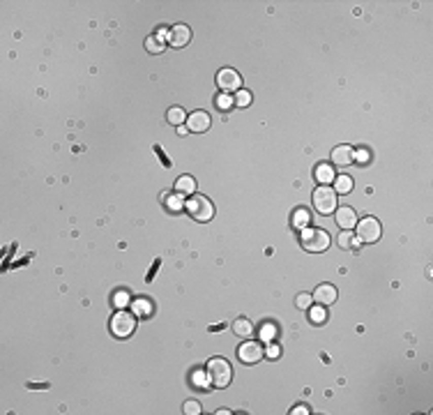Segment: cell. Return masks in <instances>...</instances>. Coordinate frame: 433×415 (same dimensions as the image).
<instances>
[{
  "mask_svg": "<svg viewBox=\"0 0 433 415\" xmlns=\"http://www.w3.org/2000/svg\"><path fill=\"white\" fill-rule=\"evenodd\" d=\"M314 208L320 215H332L337 210V191L329 185H320L318 189H314Z\"/></svg>",
  "mask_w": 433,
  "mask_h": 415,
  "instance_id": "obj_3",
  "label": "cell"
},
{
  "mask_svg": "<svg viewBox=\"0 0 433 415\" xmlns=\"http://www.w3.org/2000/svg\"><path fill=\"white\" fill-rule=\"evenodd\" d=\"M191 380H194V385H198V388H205V385L210 383V378H208V371H194V376H191Z\"/></svg>",
  "mask_w": 433,
  "mask_h": 415,
  "instance_id": "obj_27",
  "label": "cell"
},
{
  "mask_svg": "<svg viewBox=\"0 0 433 415\" xmlns=\"http://www.w3.org/2000/svg\"><path fill=\"white\" fill-rule=\"evenodd\" d=\"M208 378H210V385L212 388H228L230 385V378H233V369L230 365L224 360V358H212L208 362Z\"/></svg>",
  "mask_w": 433,
  "mask_h": 415,
  "instance_id": "obj_1",
  "label": "cell"
},
{
  "mask_svg": "<svg viewBox=\"0 0 433 415\" xmlns=\"http://www.w3.org/2000/svg\"><path fill=\"white\" fill-rule=\"evenodd\" d=\"M311 321H314V323H323V321H325V309H323V307H318V309H311Z\"/></svg>",
  "mask_w": 433,
  "mask_h": 415,
  "instance_id": "obj_31",
  "label": "cell"
},
{
  "mask_svg": "<svg viewBox=\"0 0 433 415\" xmlns=\"http://www.w3.org/2000/svg\"><path fill=\"white\" fill-rule=\"evenodd\" d=\"M334 191H339V194H348V191H353V178H350V175H337V178H334Z\"/></svg>",
  "mask_w": 433,
  "mask_h": 415,
  "instance_id": "obj_19",
  "label": "cell"
},
{
  "mask_svg": "<svg viewBox=\"0 0 433 415\" xmlns=\"http://www.w3.org/2000/svg\"><path fill=\"white\" fill-rule=\"evenodd\" d=\"M182 408H184V413H187V415H198L201 413V404H198V401H194V399L184 401Z\"/></svg>",
  "mask_w": 433,
  "mask_h": 415,
  "instance_id": "obj_28",
  "label": "cell"
},
{
  "mask_svg": "<svg viewBox=\"0 0 433 415\" xmlns=\"http://www.w3.org/2000/svg\"><path fill=\"white\" fill-rule=\"evenodd\" d=\"M187 132H189V130H187V127H182V125L178 127V134H180V136H184V134H187Z\"/></svg>",
  "mask_w": 433,
  "mask_h": 415,
  "instance_id": "obj_35",
  "label": "cell"
},
{
  "mask_svg": "<svg viewBox=\"0 0 433 415\" xmlns=\"http://www.w3.org/2000/svg\"><path fill=\"white\" fill-rule=\"evenodd\" d=\"M191 42V28L187 23H178L171 28L169 33V44L175 46V49H180V46H187Z\"/></svg>",
  "mask_w": 433,
  "mask_h": 415,
  "instance_id": "obj_10",
  "label": "cell"
},
{
  "mask_svg": "<svg viewBox=\"0 0 433 415\" xmlns=\"http://www.w3.org/2000/svg\"><path fill=\"white\" fill-rule=\"evenodd\" d=\"M332 162L337 166H341V169H346L348 164L355 162V150L350 148V145H339V148L332 150Z\"/></svg>",
  "mask_w": 433,
  "mask_h": 415,
  "instance_id": "obj_13",
  "label": "cell"
},
{
  "mask_svg": "<svg viewBox=\"0 0 433 415\" xmlns=\"http://www.w3.org/2000/svg\"><path fill=\"white\" fill-rule=\"evenodd\" d=\"M268 358H279V346L277 344H272V341H270V346H268Z\"/></svg>",
  "mask_w": 433,
  "mask_h": 415,
  "instance_id": "obj_33",
  "label": "cell"
},
{
  "mask_svg": "<svg viewBox=\"0 0 433 415\" xmlns=\"http://www.w3.org/2000/svg\"><path fill=\"white\" fill-rule=\"evenodd\" d=\"M302 247L307 251H314V254H318V251H325L329 247V235L325 233L323 229H302Z\"/></svg>",
  "mask_w": 433,
  "mask_h": 415,
  "instance_id": "obj_4",
  "label": "cell"
},
{
  "mask_svg": "<svg viewBox=\"0 0 433 415\" xmlns=\"http://www.w3.org/2000/svg\"><path fill=\"white\" fill-rule=\"evenodd\" d=\"M293 413H295V415H304V413H309V408H307V406H297Z\"/></svg>",
  "mask_w": 433,
  "mask_h": 415,
  "instance_id": "obj_34",
  "label": "cell"
},
{
  "mask_svg": "<svg viewBox=\"0 0 433 415\" xmlns=\"http://www.w3.org/2000/svg\"><path fill=\"white\" fill-rule=\"evenodd\" d=\"M233 104L240 106V109L249 106L251 104V92L249 90H238V92H235V97H233Z\"/></svg>",
  "mask_w": 433,
  "mask_h": 415,
  "instance_id": "obj_24",
  "label": "cell"
},
{
  "mask_svg": "<svg viewBox=\"0 0 433 415\" xmlns=\"http://www.w3.org/2000/svg\"><path fill=\"white\" fill-rule=\"evenodd\" d=\"M184 210L189 212L196 221H210L214 217V205L208 196L203 194H194L189 196V201L184 203Z\"/></svg>",
  "mask_w": 433,
  "mask_h": 415,
  "instance_id": "obj_2",
  "label": "cell"
},
{
  "mask_svg": "<svg viewBox=\"0 0 433 415\" xmlns=\"http://www.w3.org/2000/svg\"><path fill=\"white\" fill-rule=\"evenodd\" d=\"M134 314L148 318V316L152 314V302H150L148 298H139V300H134Z\"/></svg>",
  "mask_w": 433,
  "mask_h": 415,
  "instance_id": "obj_21",
  "label": "cell"
},
{
  "mask_svg": "<svg viewBox=\"0 0 433 415\" xmlns=\"http://www.w3.org/2000/svg\"><path fill=\"white\" fill-rule=\"evenodd\" d=\"M314 175H316V180H318L320 185H329V182L337 178V175H334V169L327 164V162H320V164L316 166Z\"/></svg>",
  "mask_w": 433,
  "mask_h": 415,
  "instance_id": "obj_15",
  "label": "cell"
},
{
  "mask_svg": "<svg viewBox=\"0 0 433 415\" xmlns=\"http://www.w3.org/2000/svg\"><path fill=\"white\" fill-rule=\"evenodd\" d=\"M316 302H318L320 307H329L334 300H337V289H334L332 284H320L318 289L314 291V295H311Z\"/></svg>",
  "mask_w": 433,
  "mask_h": 415,
  "instance_id": "obj_12",
  "label": "cell"
},
{
  "mask_svg": "<svg viewBox=\"0 0 433 415\" xmlns=\"http://www.w3.org/2000/svg\"><path fill=\"white\" fill-rule=\"evenodd\" d=\"M166 120H169L171 125L180 127L182 122H187V113H184L180 106H173V109H169V113H166Z\"/></svg>",
  "mask_w": 433,
  "mask_h": 415,
  "instance_id": "obj_20",
  "label": "cell"
},
{
  "mask_svg": "<svg viewBox=\"0 0 433 415\" xmlns=\"http://www.w3.org/2000/svg\"><path fill=\"white\" fill-rule=\"evenodd\" d=\"M233 332H235V337H251L254 335V323L249 318H235Z\"/></svg>",
  "mask_w": 433,
  "mask_h": 415,
  "instance_id": "obj_16",
  "label": "cell"
},
{
  "mask_svg": "<svg viewBox=\"0 0 433 415\" xmlns=\"http://www.w3.org/2000/svg\"><path fill=\"white\" fill-rule=\"evenodd\" d=\"M337 224L341 226L344 231H350L357 226V212H355V208H348V205H341V208H337Z\"/></svg>",
  "mask_w": 433,
  "mask_h": 415,
  "instance_id": "obj_11",
  "label": "cell"
},
{
  "mask_svg": "<svg viewBox=\"0 0 433 415\" xmlns=\"http://www.w3.org/2000/svg\"><path fill=\"white\" fill-rule=\"evenodd\" d=\"M113 302H115L118 309H125V307L129 305V293H127V291H118V293L113 295Z\"/></svg>",
  "mask_w": 433,
  "mask_h": 415,
  "instance_id": "obj_25",
  "label": "cell"
},
{
  "mask_svg": "<svg viewBox=\"0 0 433 415\" xmlns=\"http://www.w3.org/2000/svg\"><path fill=\"white\" fill-rule=\"evenodd\" d=\"M164 203H166V208H169L171 212H180V210L184 208V201H182V196H180L178 191L164 194Z\"/></svg>",
  "mask_w": 433,
  "mask_h": 415,
  "instance_id": "obj_18",
  "label": "cell"
},
{
  "mask_svg": "<svg viewBox=\"0 0 433 415\" xmlns=\"http://www.w3.org/2000/svg\"><path fill=\"white\" fill-rule=\"evenodd\" d=\"M274 335H277V328H274L272 323H265L263 328H260V339L263 341H272Z\"/></svg>",
  "mask_w": 433,
  "mask_h": 415,
  "instance_id": "obj_26",
  "label": "cell"
},
{
  "mask_svg": "<svg viewBox=\"0 0 433 415\" xmlns=\"http://www.w3.org/2000/svg\"><path fill=\"white\" fill-rule=\"evenodd\" d=\"M383 235V226L376 217H364L362 221H357V240L364 245H374L380 240Z\"/></svg>",
  "mask_w": 433,
  "mask_h": 415,
  "instance_id": "obj_5",
  "label": "cell"
},
{
  "mask_svg": "<svg viewBox=\"0 0 433 415\" xmlns=\"http://www.w3.org/2000/svg\"><path fill=\"white\" fill-rule=\"evenodd\" d=\"M212 125V118H210L205 111H194L191 115H187V130L191 134H205Z\"/></svg>",
  "mask_w": 433,
  "mask_h": 415,
  "instance_id": "obj_8",
  "label": "cell"
},
{
  "mask_svg": "<svg viewBox=\"0 0 433 415\" xmlns=\"http://www.w3.org/2000/svg\"><path fill=\"white\" fill-rule=\"evenodd\" d=\"M357 242H359L357 235H353L350 231H341V235H339V245L344 247V249H353Z\"/></svg>",
  "mask_w": 433,
  "mask_h": 415,
  "instance_id": "obj_23",
  "label": "cell"
},
{
  "mask_svg": "<svg viewBox=\"0 0 433 415\" xmlns=\"http://www.w3.org/2000/svg\"><path fill=\"white\" fill-rule=\"evenodd\" d=\"M136 330V316L134 314H129V311H125V309H120L118 314L111 318V332H113L115 337H129L131 332Z\"/></svg>",
  "mask_w": 433,
  "mask_h": 415,
  "instance_id": "obj_6",
  "label": "cell"
},
{
  "mask_svg": "<svg viewBox=\"0 0 433 415\" xmlns=\"http://www.w3.org/2000/svg\"><path fill=\"white\" fill-rule=\"evenodd\" d=\"M217 104H219V109H221V111H228L230 106H233V97H228V95H219V102H217Z\"/></svg>",
  "mask_w": 433,
  "mask_h": 415,
  "instance_id": "obj_30",
  "label": "cell"
},
{
  "mask_svg": "<svg viewBox=\"0 0 433 415\" xmlns=\"http://www.w3.org/2000/svg\"><path fill=\"white\" fill-rule=\"evenodd\" d=\"M217 85L224 92H238V90H242V79H240V74L235 70L224 67V70L217 72Z\"/></svg>",
  "mask_w": 433,
  "mask_h": 415,
  "instance_id": "obj_7",
  "label": "cell"
},
{
  "mask_svg": "<svg viewBox=\"0 0 433 415\" xmlns=\"http://www.w3.org/2000/svg\"><path fill=\"white\" fill-rule=\"evenodd\" d=\"M175 191L180 196H194L196 191V180L191 175H180L178 180H175Z\"/></svg>",
  "mask_w": 433,
  "mask_h": 415,
  "instance_id": "obj_14",
  "label": "cell"
},
{
  "mask_svg": "<svg viewBox=\"0 0 433 415\" xmlns=\"http://www.w3.org/2000/svg\"><path fill=\"white\" fill-rule=\"evenodd\" d=\"M145 49H148V53H152V55L161 53V51L166 49L164 37H159V35H150L148 40H145Z\"/></svg>",
  "mask_w": 433,
  "mask_h": 415,
  "instance_id": "obj_17",
  "label": "cell"
},
{
  "mask_svg": "<svg viewBox=\"0 0 433 415\" xmlns=\"http://www.w3.org/2000/svg\"><path fill=\"white\" fill-rule=\"evenodd\" d=\"M290 221H293V226H295V229H299V231L307 229V226H309V210H307V208H297V210L293 212V219H290Z\"/></svg>",
  "mask_w": 433,
  "mask_h": 415,
  "instance_id": "obj_22",
  "label": "cell"
},
{
  "mask_svg": "<svg viewBox=\"0 0 433 415\" xmlns=\"http://www.w3.org/2000/svg\"><path fill=\"white\" fill-rule=\"evenodd\" d=\"M355 159H357L359 164H367V162L371 159V155H369V150H364V148H362V150L355 152Z\"/></svg>",
  "mask_w": 433,
  "mask_h": 415,
  "instance_id": "obj_32",
  "label": "cell"
},
{
  "mask_svg": "<svg viewBox=\"0 0 433 415\" xmlns=\"http://www.w3.org/2000/svg\"><path fill=\"white\" fill-rule=\"evenodd\" d=\"M238 358L244 362V365H256V362L263 358V348H260L258 341H244L238 348Z\"/></svg>",
  "mask_w": 433,
  "mask_h": 415,
  "instance_id": "obj_9",
  "label": "cell"
},
{
  "mask_svg": "<svg viewBox=\"0 0 433 415\" xmlns=\"http://www.w3.org/2000/svg\"><path fill=\"white\" fill-rule=\"evenodd\" d=\"M311 300H314V298H311L309 293H299L297 295V307L299 309H309V307H311Z\"/></svg>",
  "mask_w": 433,
  "mask_h": 415,
  "instance_id": "obj_29",
  "label": "cell"
}]
</instances>
